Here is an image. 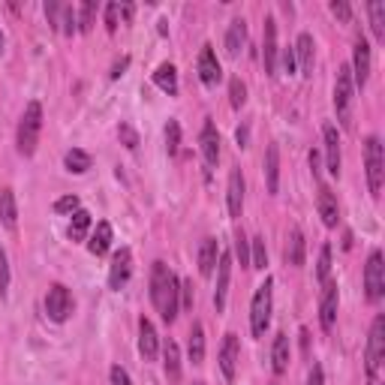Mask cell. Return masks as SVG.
<instances>
[{"mask_svg":"<svg viewBox=\"0 0 385 385\" xmlns=\"http://www.w3.org/2000/svg\"><path fill=\"white\" fill-rule=\"evenodd\" d=\"M151 301L159 310V316L166 322H175L178 316V307H181V283L178 277L169 271L166 262H154V271H151Z\"/></svg>","mask_w":385,"mask_h":385,"instance_id":"cell-1","label":"cell"},{"mask_svg":"<svg viewBox=\"0 0 385 385\" xmlns=\"http://www.w3.org/2000/svg\"><path fill=\"white\" fill-rule=\"evenodd\" d=\"M39 130H42V105L37 100H30L25 105L21 121H18V154L21 157H34L37 142H39Z\"/></svg>","mask_w":385,"mask_h":385,"instance_id":"cell-2","label":"cell"},{"mask_svg":"<svg viewBox=\"0 0 385 385\" xmlns=\"http://www.w3.org/2000/svg\"><path fill=\"white\" fill-rule=\"evenodd\" d=\"M271 289H274L271 277H265V283L256 286V295H253V304H250V331H253V337H265V331H268V322H271Z\"/></svg>","mask_w":385,"mask_h":385,"instance_id":"cell-3","label":"cell"},{"mask_svg":"<svg viewBox=\"0 0 385 385\" xmlns=\"http://www.w3.org/2000/svg\"><path fill=\"white\" fill-rule=\"evenodd\" d=\"M352 103H355V84H352V72L349 67L337 70V84H334V109H337V121L344 130L352 126Z\"/></svg>","mask_w":385,"mask_h":385,"instance_id":"cell-4","label":"cell"},{"mask_svg":"<svg viewBox=\"0 0 385 385\" xmlns=\"http://www.w3.org/2000/svg\"><path fill=\"white\" fill-rule=\"evenodd\" d=\"M382 361H385V316H377L370 325V337H367V379L370 382H377Z\"/></svg>","mask_w":385,"mask_h":385,"instance_id":"cell-5","label":"cell"},{"mask_svg":"<svg viewBox=\"0 0 385 385\" xmlns=\"http://www.w3.org/2000/svg\"><path fill=\"white\" fill-rule=\"evenodd\" d=\"M365 166H367V187L373 196H379L382 178H385V154H382V142L377 136H370L365 142Z\"/></svg>","mask_w":385,"mask_h":385,"instance_id":"cell-6","label":"cell"},{"mask_svg":"<svg viewBox=\"0 0 385 385\" xmlns=\"http://www.w3.org/2000/svg\"><path fill=\"white\" fill-rule=\"evenodd\" d=\"M365 289H367V301H379L382 292H385V262H382V253L373 250L367 256V265H365Z\"/></svg>","mask_w":385,"mask_h":385,"instance_id":"cell-7","label":"cell"},{"mask_svg":"<svg viewBox=\"0 0 385 385\" xmlns=\"http://www.w3.org/2000/svg\"><path fill=\"white\" fill-rule=\"evenodd\" d=\"M46 313L51 322H67L70 313H72V295H70V289L67 286H60L55 283L48 289V295H46Z\"/></svg>","mask_w":385,"mask_h":385,"instance_id":"cell-8","label":"cell"},{"mask_svg":"<svg viewBox=\"0 0 385 385\" xmlns=\"http://www.w3.org/2000/svg\"><path fill=\"white\" fill-rule=\"evenodd\" d=\"M133 274V253L121 247L115 256H112V268H109V286L115 289V292H121V289L126 286V280H130Z\"/></svg>","mask_w":385,"mask_h":385,"instance_id":"cell-9","label":"cell"},{"mask_svg":"<svg viewBox=\"0 0 385 385\" xmlns=\"http://www.w3.org/2000/svg\"><path fill=\"white\" fill-rule=\"evenodd\" d=\"M352 84L365 88L367 79H370V42L367 39H358L355 42V51H352Z\"/></svg>","mask_w":385,"mask_h":385,"instance_id":"cell-10","label":"cell"},{"mask_svg":"<svg viewBox=\"0 0 385 385\" xmlns=\"http://www.w3.org/2000/svg\"><path fill=\"white\" fill-rule=\"evenodd\" d=\"M196 70H199V79L205 88H217L220 79H223V70H220V60L217 55H214V48L205 46L199 51V63H196Z\"/></svg>","mask_w":385,"mask_h":385,"instance_id":"cell-11","label":"cell"},{"mask_svg":"<svg viewBox=\"0 0 385 385\" xmlns=\"http://www.w3.org/2000/svg\"><path fill=\"white\" fill-rule=\"evenodd\" d=\"M319 322H322L325 331L334 328L337 322V283L325 280L322 283V301H319Z\"/></svg>","mask_w":385,"mask_h":385,"instance_id":"cell-12","label":"cell"},{"mask_svg":"<svg viewBox=\"0 0 385 385\" xmlns=\"http://www.w3.org/2000/svg\"><path fill=\"white\" fill-rule=\"evenodd\" d=\"M229 280H232V256H229V253H220V265H217V289H214V307H217V313H223V310H226Z\"/></svg>","mask_w":385,"mask_h":385,"instance_id":"cell-13","label":"cell"},{"mask_svg":"<svg viewBox=\"0 0 385 385\" xmlns=\"http://www.w3.org/2000/svg\"><path fill=\"white\" fill-rule=\"evenodd\" d=\"M316 208H319V217H322L325 226H328V229H334V226H337V220H340V208H337V196H334V190H331L328 184H319Z\"/></svg>","mask_w":385,"mask_h":385,"instance_id":"cell-14","label":"cell"},{"mask_svg":"<svg viewBox=\"0 0 385 385\" xmlns=\"http://www.w3.org/2000/svg\"><path fill=\"white\" fill-rule=\"evenodd\" d=\"M262 60H265V72L277 76V21L268 15L265 18V42H262Z\"/></svg>","mask_w":385,"mask_h":385,"instance_id":"cell-15","label":"cell"},{"mask_svg":"<svg viewBox=\"0 0 385 385\" xmlns=\"http://www.w3.org/2000/svg\"><path fill=\"white\" fill-rule=\"evenodd\" d=\"M220 370L229 382H235V373H238V337L235 334H226L220 346Z\"/></svg>","mask_w":385,"mask_h":385,"instance_id":"cell-16","label":"cell"},{"mask_svg":"<svg viewBox=\"0 0 385 385\" xmlns=\"http://www.w3.org/2000/svg\"><path fill=\"white\" fill-rule=\"evenodd\" d=\"M322 138H325V163H328V172L331 175H340V136H337V126L334 124H325L322 126Z\"/></svg>","mask_w":385,"mask_h":385,"instance_id":"cell-17","label":"cell"},{"mask_svg":"<svg viewBox=\"0 0 385 385\" xmlns=\"http://www.w3.org/2000/svg\"><path fill=\"white\" fill-rule=\"evenodd\" d=\"M199 145H202V157H205V163L217 166V159H220V133H217V126H214V121H205V126H202Z\"/></svg>","mask_w":385,"mask_h":385,"instance_id":"cell-18","label":"cell"},{"mask_svg":"<svg viewBox=\"0 0 385 385\" xmlns=\"http://www.w3.org/2000/svg\"><path fill=\"white\" fill-rule=\"evenodd\" d=\"M157 346H159V340H157V328L151 319H138V352L145 355V361H151L157 358Z\"/></svg>","mask_w":385,"mask_h":385,"instance_id":"cell-19","label":"cell"},{"mask_svg":"<svg viewBox=\"0 0 385 385\" xmlns=\"http://www.w3.org/2000/svg\"><path fill=\"white\" fill-rule=\"evenodd\" d=\"M226 202H229V214H232V217H241V208H244V175H241V169H232Z\"/></svg>","mask_w":385,"mask_h":385,"instance_id":"cell-20","label":"cell"},{"mask_svg":"<svg viewBox=\"0 0 385 385\" xmlns=\"http://www.w3.org/2000/svg\"><path fill=\"white\" fill-rule=\"evenodd\" d=\"M292 51H295V63L301 67V76H313V37L301 34Z\"/></svg>","mask_w":385,"mask_h":385,"instance_id":"cell-21","label":"cell"},{"mask_svg":"<svg viewBox=\"0 0 385 385\" xmlns=\"http://www.w3.org/2000/svg\"><path fill=\"white\" fill-rule=\"evenodd\" d=\"M244 42H247V21L244 18H235L229 30H226V51L229 58H238L244 51Z\"/></svg>","mask_w":385,"mask_h":385,"instance_id":"cell-22","label":"cell"},{"mask_svg":"<svg viewBox=\"0 0 385 385\" xmlns=\"http://www.w3.org/2000/svg\"><path fill=\"white\" fill-rule=\"evenodd\" d=\"M265 181H268V192L280 190V151H277V145H268V151H265Z\"/></svg>","mask_w":385,"mask_h":385,"instance_id":"cell-23","label":"cell"},{"mask_svg":"<svg viewBox=\"0 0 385 385\" xmlns=\"http://www.w3.org/2000/svg\"><path fill=\"white\" fill-rule=\"evenodd\" d=\"M283 256H286V265H292V268L304 265V235H301V229H292V232H289Z\"/></svg>","mask_w":385,"mask_h":385,"instance_id":"cell-24","label":"cell"},{"mask_svg":"<svg viewBox=\"0 0 385 385\" xmlns=\"http://www.w3.org/2000/svg\"><path fill=\"white\" fill-rule=\"evenodd\" d=\"M109 247H112V223H96V229H93V235H91V241H88V250L93 253V256H105L109 253Z\"/></svg>","mask_w":385,"mask_h":385,"instance_id":"cell-25","label":"cell"},{"mask_svg":"<svg viewBox=\"0 0 385 385\" xmlns=\"http://www.w3.org/2000/svg\"><path fill=\"white\" fill-rule=\"evenodd\" d=\"M217 256H220V244L214 238H205L199 244V274L208 277L214 271V265H217Z\"/></svg>","mask_w":385,"mask_h":385,"instance_id":"cell-26","label":"cell"},{"mask_svg":"<svg viewBox=\"0 0 385 385\" xmlns=\"http://www.w3.org/2000/svg\"><path fill=\"white\" fill-rule=\"evenodd\" d=\"M154 84L163 93H169V96H175L178 93V70L172 67V63H159L157 67V72H154Z\"/></svg>","mask_w":385,"mask_h":385,"instance_id":"cell-27","label":"cell"},{"mask_svg":"<svg viewBox=\"0 0 385 385\" xmlns=\"http://www.w3.org/2000/svg\"><path fill=\"white\" fill-rule=\"evenodd\" d=\"M271 361H274V373L280 377V373H286L289 367V337L286 334H277L274 337V346H271Z\"/></svg>","mask_w":385,"mask_h":385,"instance_id":"cell-28","label":"cell"},{"mask_svg":"<svg viewBox=\"0 0 385 385\" xmlns=\"http://www.w3.org/2000/svg\"><path fill=\"white\" fill-rule=\"evenodd\" d=\"M190 361L192 365H202V361H205V328L199 322H192V328H190Z\"/></svg>","mask_w":385,"mask_h":385,"instance_id":"cell-29","label":"cell"},{"mask_svg":"<svg viewBox=\"0 0 385 385\" xmlns=\"http://www.w3.org/2000/svg\"><path fill=\"white\" fill-rule=\"evenodd\" d=\"M0 220H4L6 229H15L18 211H15V196H13V190H0Z\"/></svg>","mask_w":385,"mask_h":385,"instance_id":"cell-30","label":"cell"},{"mask_svg":"<svg viewBox=\"0 0 385 385\" xmlns=\"http://www.w3.org/2000/svg\"><path fill=\"white\" fill-rule=\"evenodd\" d=\"M63 163H67V172L84 175L91 169V154L81 151V148H72V151H67V157H63Z\"/></svg>","mask_w":385,"mask_h":385,"instance_id":"cell-31","label":"cell"},{"mask_svg":"<svg viewBox=\"0 0 385 385\" xmlns=\"http://www.w3.org/2000/svg\"><path fill=\"white\" fill-rule=\"evenodd\" d=\"M163 358H166V377L172 379V382L181 379V352H178V344H175V340H166Z\"/></svg>","mask_w":385,"mask_h":385,"instance_id":"cell-32","label":"cell"},{"mask_svg":"<svg viewBox=\"0 0 385 385\" xmlns=\"http://www.w3.org/2000/svg\"><path fill=\"white\" fill-rule=\"evenodd\" d=\"M367 15H370L373 37L382 42L385 39V4H382V0H370V4H367Z\"/></svg>","mask_w":385,"mask_h":385,"instance_id":"cell-33","label":"cell"},{"mask_svg":"<svg viewBox=\"0 0 385 385\" xmlns=\"http://www.w3.org/2000/svg\"><path fill=\"white\" fill-rule=\"evenodd\" d=\"M88 229H91V214L79 208L76 214H72V220H70V238L72 241H84V238H88Z\"/></svg>","mask_w":385,"mask_h":385,"instance_id":"cell-34","label":"cell"},{"mask_svg":"<svg viewBox=\"0 0 385 385\" xmlns=\"http://www.w3.org/2000/svg\"><path fill=\"white\" fill-rule=\"evenodd\" d=\"M268 265V250H265V238H253V253H250V268L265 271Z\"/></svg>","mask_w":385,"mask_h":385,"instance_id":"cell-35","label":"cell"},{"mask_svg":"<svg viewBox=\"0 0 385 385\" xmlns=\"http://www.w3.org/2000/svg\"><path fill=\"white\" fill-rule=\"evenodd\" d=\"M331 274V244H322V250H319V262H316V277L319 283H325Z\"/></svg>","mask_w":385,"mask_h":385,"instance_id":"cell-36","label":"cell"},{"mask_svg":"<svg viewBox=\"0 0 385 385\" xmlns=\"http://www.w3.org/2000/svg\"><path fill=\"white\" fill-rule=\"evenodd\" d=\"M93 13H96V4L93 0H84L81 9H79V30L81 34H88V30L93 27Z\"/></svg>","mask_w":385,"mask_h":385,"instance_id":"cell-37","label":"cell"},{"mask_svg":"<svg viewBox=\"0 0 385 385\" xmlns=\"http://www.w3.org/2000/svg\"><path fill=\"white\" fill-rule=\"evenodd\" d=\"M166 148H169V154H178V148H181V124L178 121L166 124Z\"/></svg>","mask_w":385,"mask_h":385,"instance_id":"cell-38","label":"cell"},{"mask_svg":"<svg viewBox=\"0 0 385 385\" xmlns=\"http://www.w3.org/2000/svg\"><path fill=\"white\" fill-rule=\"evenodd\" d=\"M60 30H63V34H76V30H79V18H76V9H72V6L60 9Z\"/></svg>","mask_w":385,"mask_h":385,"instance_id":"cell-39","label":"cell"},{"mask_svg":"<svg viewBox=\"0 0 385 385\" xmlns=\"http://www.w3.org/2000/svg\"><path fill=\"white\" fill-rule=\"evenodd\" d=\"M229 96H232V105H235V109H241V105L247 103V88H244L241 79H232V81H229Z\"/></svg>","mask_w":385,"mask_h":385,"instance_id":"cell-40","label":"cell"},{"mask_svg":"<svg viewBox=\"0 0 385 385\" xmlns=\"http://www.w3.org/2000/svg\"><path fill=\"white\" fill-rule=\"evenodd\" d=\"M235 253H238V259H241L244 268H250V241L244 238V232L235 235Z\"/></svg>","mask_w":385,"mask_h":385,"instance_id":"cell-41","label":"cell"},{"mask_svg":"<svg viewBox=\"0 0 385 385\" xmlns=\"http://www.w3.org/2000/svg\"><path fill=\"white\" fill-rule=\"evenodd\" d=\"M6 292H9V259L0 250V298H6Z\"/></svg>","mask_w":385,"mask_h":385,"instance_id":"cell-42","label":"cell"},{"mask_svg":"<svg viewBox=\"0 0 385 385\" xmlns=\"http://www.w3.org/2000/svg\"><path fill=\"white\" fill-rule=\"evenodd\" d=\"M117 15H121V4H109L105 6V30L115 34L117 30Z\"/></svg>","mask_w":385,"mask_h":385,"instance_id":"cell-43","label":"cell"},{"mask_svg":"<svg viewBox=\"0 0 385 385\" xmlns=\"http://www.w3.org/2000/svg\"><path fill=\"white\" fill-rule=\"evenodd\" d=\"M60 9H63V4H58V0H48L46 4V18L51 27H60Z\"/></svg>","mask_w":385,"mask_h":385,"instance_id":"cell-44","label":"cell"},{"mask_svg":"<svg viewBox=\"0 0 385 385\" xmlns=\"http://www.w3.org/2000/svg\"><path fill=\"white\" fill-rule=\"evenodd\" d=\"M55 211L58 214H76L79 211V199L76 196H63V199L55 202Z\"/></svg>","mask_w":385,"mask_h":385,"instance_id":"cell-45","label":"cell"},{"mask_svg":"<svg viewBox=\"0 0 385 385\" xmlns=\"http://www.w3.org/2000/svg\"><path fill=\"white\" fill-rule=\"evenodd\" d=\"M331 13H334L340 21H352V9L346 0H331Z\"/></svg>","mask_w":385,"mask_h":385,"instance_id":"cell-46","label":"cell"},{"mask_svg":"<svg viewBox=\"0 0 385 385\" xmlns=\"http://www.w3.org/2000/svg\"><path fill=\"white\" fill-rule=\"evenodd\" d=\"M121 138H124V145L130 148V151H136L138 148V136H136V130L130 124H121Z\"/></svg>","mask_w":385,"mask_h":385,"instance_id":"cell-47","label":"cell"},{"mask_svg":"<svg viewBox=\"0 0 385 385\" xmlns=\"http://www.w3.org/2000/svg\"><path fill=\"white\" fill-rule=\"evenodd\" d=\"M112 385H133V382H130V373L115 365V367H112Z\"/></svg>","mask_w":385,"mask_h":385,"instance_id":"cell-48","label":"cell"},{"mask_svg":"<svg viewBox=\"0 0 385 385\" xmlns=\"http://www.w3.org/2000/svg\"><path fill=\"white\" fill-rule=\"evenodd\" d=\"M307 385H325V373H322V367H319V365H313V370H310Z\"/></svg>","mask_w":385,"mask_h":385,"instance_id":"cell-49","label":"cell"},{"mask_svg":"<svg viewBox=\"0 0 385 385\" xmlns=\"http://www.w3.org/2000/svg\"><path fill=\"white\" fill-rule=\"evenodd\" d=\"M126 67H130V58H121V60H117L115 67H112V79H121Z\"/></svg>","mask_w":385,"mask_h":385,"instance_id":"cell-50","label":"cell"},{"mask_svg":"<svg viewBox=\"0 0 385 385\" xmlns=\"http://www.w3.org/2000/svg\"><path fill=\"white\" fill-rule=\"evenodd\" d=\"M181 292H184V307L190 310V307H192V283L184 280V283H181Z\"/></svg>","mask_w":385,"mask_h":385,"instance_id":"cell-51","label":"cell"},{"mask_svg":"<svg viewBox=\"0 0 385 385\" xmlns=\"http://www.w3.org/2000/svg\"><path fill=\"white\" fill-rule=\"evenodd\" d=\"M235 138H238V148H247V142H250V126H238Z\"/></svg>","mask_w":385,"mask_h":385,"instance_id":"cell-52","label":"cell"},{"mask_svg":"<svg viewBox=\"0 0 385 385\" xmlns=\"http://www.w3.org/2000/svg\"><path fill=\"white\" fill-rule=\"evenodd\" d=\"M283 67H286V72H295V51L292 48L283 51Z\"/></svg>","mask_w":385,"mask_h":385,"instance_id":"cell-53","label":"cell"},{"mask_svg":"<svg viewBox=\"0 0 385 385\" xmlns=\"http://www.w3.org/2000/svg\"><path fill=\"white\" fill-rule=\"evenodd\" d=\"M310 169H313V178H319V154L310 151Z\"/></svg>","mask_w":385,"mask_h":385,"instance_id":"cell-54","label":"cell"},{"mask_svg":"<svg viewBox=\"0 0 385 385\" xmlns=\"http://www.w3.org/2000/svg\"><path fill=\"white\" fill-rule=\"evenodd\" d=\"M121 15L130 21V18H133V6H130V4H121Z\"/></svg>","mask_w":385,"mask_h":385,"instance_id":"cell-55","label":"cell"},{"mask_svg":"<svg viewBox=\"0 0 385 385\" xmlns=\"http://www.w3.org/2000/svg\"><path fill=\"white\" fill-rule=\"evenodd\" d=\"M4 46H6V39H4V34H0V55H4Z\"/></svg>","mask_w":385,"mask_h":385,"instance_id":"cell-56","label":"cell"},{"mask_svg":"<svg viewBox=\"0 0 385 385\" xmlns=\"http://www.w3.org/2000/svg\"><path fill=\"white\" fill-rule=\"evenodd\" d=\"M196 385H205V382H196Z\"/></svg>","mask_w":385,"mask_h":385,"instance_id":"cell-57","label":"cell"}]
</instances>
